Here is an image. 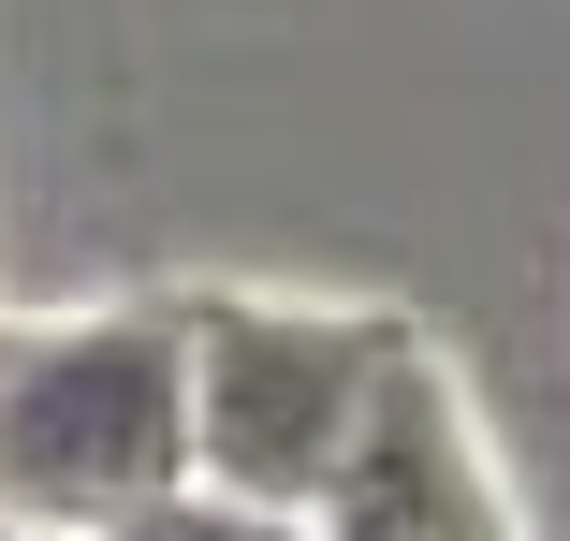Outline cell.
<instances>
[{"label":"cell","instance_id":"cell-4","mask_svg":"<svg viewBox=\"0 0 570 541\" xmlns=\"http://www.w3.org/2000/svg\"><path fill=\"white\" fill-rule=\"evenodd\" d=\"M118 541H307V527H293V512H249V498H219V483H190V498L132 512Z\"/></svg>","mask_w":570,"mask_h":541},{"label":"cell","instance_id":"cell-3","mask_svg":"<svg viewBox=\"0 0 570 541\" xmlns=\"http://www.w3.org/2000/svg\"><path fill=\"white\" fill-rule=\"evenodd\" d=\"M307 541H527V512L498 483V440H483V410H469L439 337L395 352V381L366 410L352 469H336V498L307 512Z\"/></svg>","mask_w":570,"mask_h":541},{"label":"cell","instance_id":"cell-2","mask_svg":"<svg viewBox=\"0 0 570 541\" xmlns=\"http://www.w3.org/2000/svg\"><path fill=\"white\" fill-rule=\"evenodd\" d=\"M410 337L424 322L381 307V293H352V307H322V293H190V454H205V483L307 527Z\"/></svg>","mask_w":570,"mask_h":541},{"label":"cell","instance_id":"cell-5","mask_svg":"<svg viewBox=\"0 0 570 541\" xmlns=\"http://www.w3.org/2000/svg\"><path fill=\"white\" fill-rule=\"evenodd\" d=\"M0 541H16V527H0Z\"/></svg>","mask_w":570,"mask_h":541},{"label":"cell","instance_id":"cell-1","mask_svg":"<svg viewBox=\"0 0 570 541\" xmlns=\"http://www.w3.org/2000/svg\"><path fill=\"white\" fill-rule=\"evenodd\" d=\"M190 293H102L59 322H0V527L118 541L190 498Z\"/></svg>","mask_w":570,"mask_h":541}]
</instances>
